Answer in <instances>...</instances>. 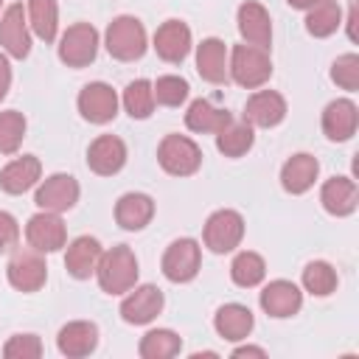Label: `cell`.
Wrapping results in <instances>:
<instances>
[{
    "instance_id": "30bf717a",
    "label": "cell",
    "mask_w": 359,
    "mask_h": 359,
    "mask_svg": "<svg viewBox=\"0 0 359 359\" xmlns=\"http://www.w3.org/2000/svg\"><path fill=\"white\" fill-rule=\"evenodd\" d=\"M25 238L34 250L39 252H56L65 247L67 241V230H65V222L59 219V213H50V210H39L28 219L25 224Z\"/></svg>"
},
{
    "instance_id": "ffe728a7",
    "label": "cell",
    "mask_w": 359,
    "mask_h": 359,
    "mask_svg": "<svg viewBox=\"0 0 359 359\" xmlns=\"http://www.w3.org/2000/svg\"><path fill=\"white\" fill-rule=\"evenodd\" d=\"M154 50L163 62H182L191 53V28L182 20H165L154 34Z\"/></svg>"
},
{
    "instance_id": "d6986e66",
    "label": "cell",
    "mask_w": 359,
    "mask_h": 359,
    "mask_svg": "<svg viewBox=\"0 0 359 359\" xmlns=\"http://www.w3.org/2000/svg\"><path fill=\"white\" fill-rule=\"evenodd\" d=\"M98 345V328L95 323H87V320H73L67 325L59 328V337H56V348L62 356L67 359H81V356H90Z\"/></svg>"
},
{
    "instance_id": "9c48e42d",
    "label": "cell",
    "mask_w": 359,
    "mask_h": 359,
    "mask_svg": "<svg viewBox=\"0 0 359 359\" xmlns=\"http://www.w3.org/2000/svg\"><path fill=\"white\" fill-rule=\"evenodd\" d=\"M79 112L90 123H109L118 115V95L104 81H90L79 93Z\"/></svg>"
},
{
    "instance_id": "ee69618b",
    "label": "cell",
    "mask_w": 359,
    "mask_h": 359,
    "mask_svg": "<svg viewBox=\"0 0 359 359\" xmlns=\"http://www.w3.org/2000/svg\"><path fill=\"white\" fill-rule=\"evenodd\" d=\"M353 22H356V6H351V14H348V36H351V39H356V28H353Z\"/></svg>"
},
{
    "instance_id": "ba28073f",
    "label": "cell",
    "mask_w": 359,
    "mask_h": 359,
    "mask_svg": "<svg viewBox=\"0 0 359 359\" xmlns=\"http://www.w3.org/2000/svg\"><path fill=\"white\" fill-rule=\"evenodd\" d=\"M98 53V31L90 22L70 25L59 39V59L67 67H87Z\"/></svg>"
},
{
    "instance_id": "277c9868",
    "label": "cell",
    "mask_w": 359,
    "mask_h": 359,
    "mask_svg": "<svg viewBox=\"0 0 359 359\" xmlns=\"http://www.w3.org/2000/svg\"><path fill=\"white\" fill-rule=\"evenodd\" d=\"M157 163L174 177H188L202 165V151L185 135H165L157 146Z\"/></svg>"
},
{
    "instance_id": "7c38bea8",
    "label": "cell",
    "mask_w": 359,
    "mask_h": 359,
    "mask_svg": "<svg viewBox=\"0 0 359 359\" xmlns=\"http://www.w3.org/2000/svg\"><path fill=\"white\" fill-rule=\"evenodd\" d=\"M34 202H36L39 210H50V213L70 210L79 202V182H76V177H70V174H50L36 188Z\"/></svg>"
},
{
    "instance_id": "d590c367",
    "label": "cell",
    "mask_w": 359,
    "mask_h": 359,
    "mask_svg": "<svg viewBox=\"0 0 359 359\" xmlns=\"http://www.w3.org/2000/svg\"><path fill=\"white\" fill-rule=\"evenodd\" d=\"M25 137V118L17 109L0 112V154H14Z\"/></svg>"
},
{
    "instance_id": "60d3db41",
    "label": "cell",
    "mask_w": 359,
    "mask_h": 359,
    "mask_svg": "<svg viewBox=\"0 0 359 359\" xmlns=\"http://www.w3.org/2000/svg\"><path fill=\"white\" fill-rule=\"evenodd\" d=\"M8 87H11V65L6 56H0V101L6 98Z\"/></svg>"
},
{
    "instance_id": "1f68e13d",
    "label": "cell",
    "mask_w": 359,
    "mask_h": 359,
    "mask_svg": "<svg viewBox=\"0 0 359 359\" xmlns=\"http://www.w3.org/2000/svg\"><path fill=\"white\" fill-rule=\"evenodd\" d=\"M264 275H266V264H264V258H261L258 252H252V250L238 252V255L233 258V264H230V278H233L236 286L252 289V286H258V283L264 280Z\"/></svg>"
},
{
    "instance_id": "2e32d148",
    "label": "cell",
    "mask_w": 359,
    "mask_h": 359,
    "mask_svg": "<svg viewBox=\"0 0 359 359\" xmlns=\"http://www.w3.org/2000/svg\"><path fill=\"white\" fill-rule=\"evenodd\" d=\"M196 70L210 84H224L230 79V53L227 45L216 36H208L196 45Z\"/></svg>"
},
{
    "instance_id": "6da1fadb",
    "label": "cell",
    "mask_w": 359,
    "mask_h": 359,
    "mask_svg": "<svg viewBox=\"0 0 359 359\" xmlns=\"http://www.w3.org/2000/svg\"><path fill=\"white\" fill-rule=\"evenodd\" d=\"M98 286L107 294H123L137 283V258L126 244H118L107 252H101L95 266Z\"/></svg>"
},
{
    "instance_id": "ab89813d",
    "label": "cell",
    "mask_w": 359,
    "mask_h": 359,
    "mask_svg": "<svg viewBox=\"0 0 359 359\" xmlns=\"http://www.w3.org/2000/svg\"><path fill=\"white\" fill-rule=\"evenodd\" d=\"M20 241V224L11 213L0 210V252H11Z\"/></svg>"
},
{
    "instance_id": "8992f818",
    "label": "cell",
    "mask_w": 359,
    "mask_h": 359,
    "mask_svg": "<svg viewBox=\"0 0 359 359\" xmlns=\"http://www.w3.org/2000/svg\"><path fill=\"white\" fill-rule=\"evenodd\" d=\"M244 238V219L238 210H213L205 222V247L213 252H230Z\"/></svg>"
},
{
    "instance_id": "5bb4252c",
    "label": "cell",
    "mask_w": 359,
    "mask_h": 359,
    "mask_svg": "<svg viewBox=\"0 0 359 359\" xmlns=\"http://www.w3.org/2000/svg\"><path fill=\"white\" fill-rule=\"evenodd\" d=\"M236 22H238V34L247 45H255V48H269L272 45V20H269V11L255 3V0H247L238 6V14H236Z\"/></svg>"
},
{
    "instance_id": "8fae6325",
    "label": "cell",
    "mask_w": 359,
    "mask_h": 359,
    "mask_svg": "<svg viewBox=\"0 0 359 359\" xmlns=\"http://www.w3.org/2000/svg\"><path fill=\"white\" fill-rule=\"evenodd\" d=\"M163 311V292L151 283L132 286L129 294L121 303V317L129 325H146Z\"/></svg>"
},
{
    "instance_id": "83f0119b",
    "label": "cell",
    "mask_w": 359,
    "mask_h": 359,
    "mask_svg": "<svg viewBox=\"0 0 359 359\" xmlns=\"http://www.w3.org/2000/svg\"><path fill=\"white\" fill-rule=\"evenodd\" d=\"M230 121H233V115H230L227 109L213 107V104L205 101V98L191 101V107H188V112H185V126H188L191 132H213V135H216V132L224 129Z\"/></svg>"
},
{
    "instance_id": "9a60e30c",
    "label": "cell",
    "mask_w": 359,
    "mask_h": 359,
    "mask_svg": "<svg viewBox=\"0 0 359 359\" xmlns=\"http://www.w3.org/2000/svg\"><path fill=\"white\" fill-rule=\"evenodd\" d=\"M286 118V98L275 90H258L247 98L244 107V121L250 126H261V129H272Z\"/></svg>"
},
{
    "instance_id": "74e56055",
    "label": "cell",
    "mask_w": 359,
    "mask_h": 359,
    "mask_svg": "<svg viewBox=\"0 0 359 359\" xmlns=\"http://www.w3.org/2000/svg\"><path fill=\"white\" fill-rule=\"evenodd\" d=\"M331 79L334 84H339L342 90H359V56L356 53H342L337 56V62L331 65Z\"/></svg>"
},
{
    "instance_id": "52a82bcc",
    "label": "cell",
    "mask_w": 359,
    "mask_h": 359,
    "mask_svg": "<svg viewBox=\"0 0 359 359\" xmlns=\"http://www.w3.org/2000/svg\"><path fill=\"white\" fill-rule=\"evenodd\" d=\"M199 264H202V250L194 238H177L165 247L163 252V275L171 280V283H188L196 278L199 272Z\"/></svg>"
},
{
    "instance_id": "44dd1931",
    "label": "cell",
    "mask_w": 359,
    "mask_h": 359,
    "mask_svg": "<svg viewBox=\"0 0 359 359\" xmlns=\"http://www.w3.org/2000/svg\"><path fill=\"white\" fill-rule=\"evenodd\" d=\"M356 126H359V109L353 101L337 98L323 109V132L328 140L334 143L351 140L356 135Z\"/></svg>"
},
{
    "instance_id": "d6a6232c",
    "label": "cell",
    "mask_w": 359,
    "mask_h": 359,
    "mask_svg": "<svg viewBox=\"0 0 359 359\" xmlns=\"http://www.w3.org/2000/svg\"><path fill=\"white\" fill-rule=\"evenodd\" d=\"M180 348H182V339L174 331H168V328L149 331L140 339V345H137V351H140L143 359H168V356H177Z\"/></svg>"
},
{
    "instance_id": "f35d334b",
    "label": "cell",
    "mask_w": 359,
    "mask_h": 359,
    "mask_svg": "<svg viewBox=\"0 0 359 359\" xmlns=\"http://www.w3.org/2000/svg\"><path fill=\"white\" fill-rule=\"evenodd\" d=\"M6 359H39L42 356V339L36 334H14L6 348H3Z\"/></svg>"
},
{
    "instance_id": "5b68a950",
    "label": "cell",
    "mask_w": 359,
    "mask_h": 359,
    "mask_svg": "<svg viewBox=\"0 0 359 359\" xmlns=\"http://www.w3.org/2000/svg\"><path fill=\"white\" fill-rule=\"evenodd\" d=\"M6 275H8V283L20 292H39L48 280V264H45L42 252L28 244V247L14 250V255L6 266Z\"/></svg>"
},
{
    "instance_id": "e575fe53",
    "label": "cell",
    "mask_w": 359,
    "mask_h": 359,
    "mask_svg": "<svg viewBox=\"0 0 359 359\" xmlns=\"http://www.w3.org/2000/svg\"><path fill=\"white\" fill-rule=\"evenodd\" d=\"M303 289L317 294V297H325L337 289V269L328 264V261H311L306 264L303 269Z\"/></svg>"
},
{
    "instance_id": "4fadbf2b",
    "label": "cell",
    "mask_w": 359,
    "mask_h": 359,
    "mask_svg": "<svg viewBox=\"0 0 359 359\" xmlns=\"http://www.w3.org/2000/svg\"><path fill=\"white\" fill-rule=\"evenodd\" d=\"M0 45L8 56L25 59L31 53V34H28V17L22 3H14L0 17Z\"/></svg>"
},
{
    "instance_id": "ac0fdd59",
    "label": "cell",
    "mask_w": 359,
    "mask_h": 359,
    "mask_svg": "<svg viewBox=\"0 0 359 359\" xmlns=\"http://www.w3.org/2000/svg\"><path fill=\"white\" fill-rule=\"evenodd\" d=\"M300 306H303V292L292 280H272L261 289V309L269 317L286 320V317L297 314Z\"/></svg>"
},
{
    "instance_id": "e0dca14e",
    "label": "cell",
    "mask_w": 359,
    "mask_h": 359,
    "mask_svg": "<svg viewBox=\"0 0 359 359\" xmlns=\"http://www.w3.org/2000/svg\"><path fill=\"white\" fill-rule=\"evenodd\" d=\"M123 163H126V146L115 135H98L87 149V165H90V171H95L101 177L118 174L123 168Z\"/></svg>"
},
{
    "instance_id": "7402d4cb",
    "label": "cell",
    "mask_w": 359,
    "mask_h": 359,
    "mask_svg": "<svg viewBox=\"0 0 359 359\" xmlns=\"http://www.w3.org/2000/svg\"><path fill=\"white\" fill-rule=\"evenodd\" d=\"M317 174H320L317 157L309 154V151H297V154H292L283 163V168H280V185H283L286 194H294L297 196V194H306L314 185Z\"/></svg>"
},
{
    "instance_id": "cb8c5ba5",
    "label": "cell",
    "mask_w": 359,
    "mask_h": 359,
    "mask_svg": "<svg viewBox=\"0 0 359 359\" xmlns=\"http://www.w3.org/2000/svg\"><path fill=\"white\" fill-rule=\"evenodd\" d=\"M320 202L331 216H351L359 202L356 182L351 177H331L320 188Z\"/></svg>"
},
{
    "instance_id": "d4e9b609",
    "label": "cell",
    "mask_w": 359,
    "mask_h": 359,
    "mask_svg": "<svg viewBox=\"0 0 359 359\" xmlns=\"http://www.w3.org/2000/svg\"><path fill=\"white\" fill-rule=\"evenodd\" d=\"M154 216V199L140 191H129L115 202V222L123 230H143Z\"/></svg>"
},
{
    "instance_id": "4316f807",
    "label": "cell",
    "mask_w": 359,
    "mask_h": 359,
    "mask_svg": "<svg viewBox=\"0 0 359 359\" xmlns=\"http://www.w3.org/2000/svg\"><path fill=\"white\" fill-rule=\"evenodd\" d=\"M213 325L219 331L222 339H230V342H238V339H247L255 320H252V311L241 303H224L216 317H213Z\"/></svg>"
},
{
    "instance_id": "603a6c76",
    "label": "cell",
    "mask_w": 359,
    "mask_h": 359,
    "mask_svg": "<svg viewBox=\"0 0 359 359\" xmlns=\"http://www.w3.org/2000/svg\"><path fill=\"white\" fill-rule=\"evenodd\" d=\"M101 241L95 236H79L70 241L67 252H65V269L76 278V280H87L90 275H95L98 258H101Z\"/></svg>"
},
{
    "instance_id": "b9f144b4",
    "label": "cell",
    "mask_w": 359,
    "mask_h": 359,
    "mask_svg": "<svg viewBox=\"0 0 359 359\" xmlns=\"http://www.w3.org/2000/svg\"><path fill=\"white\" fill-rule=\"evenodd\" d=\"M233 356H266V351L264 348H252V345H241V348L233 351Z\"/></svg>"
},
{
    "instance_id": "3957f363",
    "label": "cell",
    "mask_w": 359,
    "mask_h": 359,
    "mask_svg": "<svg viewBox=\"0 0 359 359\" xmlns=\"http://www.w3.org/2000/svg\"><path fill=\"white\" fill-rule=\"evenodd\" d=\"M272 76V59L266 48H255V45H236L230 53V79L247 90H255L261 84H266Z\"/></svg>"
},
{
    "instance_id": "8d00e7d4",
    "label": "cell",
    "mask_w": 359,
    "mask_h": 359,
    "mask_svg": "<svg viewBox=\"0 0 359 359\" xmlns=\"http://www.w3.org/2000/svg\"><path fill=\"white\" fill-rule=\"evenodd\" d=\"M151 90H154V101L163 107H180L188 98V81L180 76H160L151 84Z\"/></svg>"
},
{
    "instance_id": "7bdbcfd3",
    "label": "cell",
    "mask_w": 359,
    "mask_h": 359,
    "mask_svg": "<svg viewBox=\"0 0 359 359\" xmlns=\"http://www.w3.org/2000/svg\"><path fill=\"white\" fill-rule=\"evenodd\" d=\"M286 3H289L292 8H300V11H309V8H311V6H317L320 0H286Z\"/></svg>"
},
{
    "instance_id": "f6af8a7d",
    "label": "cell",
    "mask_w": 359,
    "mask_h": 359,
    "mask_svg": "<svg viewBox=\"0 0 359 359\" xmlns=\"http://www.w3.org/2000/svg\"><path fill=\"white\" fill-rule=\"evenodd\" d=\"M0 6H3V0H0Z\"/></svg>"
},
{
    "instance_id": "836d02e7",
    "label": "cell",
    "mask_w": 359,
    "mask_h": 359,
    "mask_svg": "<svg viewBox=\"0 0 359 359\" xmlns=\"http://www.w3.org/2000/svg\"><path fill=\"white\" fill-rule=\"evenodd\" d=\"M154 104H157V101H154L151 81L135 79V81L126 84V90H123V107H126V112H129L132 118H137V121L149 118L151 109H154Z\"/></svg>"
},
{
    "instance_id": "484cf974",
    "label": "cell",
    "mask_w": 359,
    "mask_h": 359,
    "mask_svg": "<svg viewBox=\"0 0 359 359\" xmlns=\"http://www.w3.org/2000/svg\"><path fill=\"white\" fill-rule=\"evenodd\" d=\"M39 174H42V165H39V160L34 154L14 157L0 171V188L6 194H25L28 188H34L39 182Z\"/></svg>"
},
{
    "instance_id": "7a4b0ae2",
    "label": "cell",
    "mask_w": 359,
    "mask_h": 359,
    "mask_svg": "<svg viewBox=\"0 0 359 359\" xmlns=\"http://www.w3.org/2000/svg\"><path fill=\"white\" fill-rule=\"evenodd\" d=\"M104 45L109 50L112 59L118 62H135L146 53V28L137 17L121 14L109 22L107 34H104Z\"/></svg>"
},
{
    "instance_id": "f546056e",
    "label": "cell",
    "mask_w": 359,
    "mask_h": 359,
    "mask_svg": "<svg viewBox=\"0 0 359 359\" xmlns=\"http://www.w3.org/2000/svg\"><path fill=\"white\" fill-rule=\"evenodd\" d=\"M339 22H342V8H339L337 0H320L306 14V31L311 36H317V39L331 36L339 28Z\"/></svg>"
},
{
    "instance_id": "f1b7e54d",
    "label": "cell",
    "mask_w": 359,
    "mask_h": 359,
    "mask_svg": "<svg viewBox=\"0 0 359 359\" xmlns=\"http://www.w3.org/2000/svg\"><path fill=\"white\" fill-rule=\"evenodd\" d=\"M252 143H255V135H252V126L247 121L244 123L230 121L224 129L216 132V149L224 157H241L252 149Z\"/></svg>"
},
{
    "instance_id": "4dcf8cb0",
    "label": "cell",
    "mask_w": 359,
    "mask_h": 359,
    "mask_svg": "<svg viewBox=\"0 0 359 359\" xmlns=\"http://www.w3.org/2000/svg\"><path fill=\"white\" fill-rule=\"evenodd\" d=\"M28 22H31L34 34L42 42H53L56 39V28H59V6H56V0H28Z\"/></svg>"
}]
</instances>
